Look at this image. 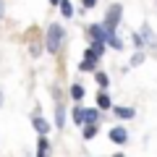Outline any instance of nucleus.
<instances>
[{
	"label": "nucleus",
	"mask_w": 157,
	"mask_h": 157,
	"mask_svg": "<svg viewBox=\"0 0 157 157\" xmlns=\"http://www.w3.org/2000/svg\"><path fill=\"white\" fill-rule=\"evenodd\" d=\"M121 18H123V6H121V3H113V6L107 8V16H105L107 32H115L118 24H121Z\"/></svg>",
	"instance_id": "f03ea898"
},
{
	"label": "nucleus",
	"mask_w": 157,
	"mask_h": 157,
	"mask_svg": "<svg viewBox=\"0 0 157 157\" xmlns=\"http://www.w3.org/2000/svg\"><path fill=\"white\" fill-rule=\"evenodd\" d=\"M50 152V141L45 139V134H39V141H37V155H47Z\"/></svg>",
	"instance_id": "9d476101"
},
{
	"label": "nucleus",
	"mask_w": 157,
	"mask_h": 157,
	"mask_svg": "<svg viewBox=\"0 0 157 157\" xmlns=\"http://www.w3.org/2000/svg\"><path fill=\"white\" fill-rule=\"evenodd\" d=\"M50 6H60V0H50Z\"/></svg>",
	"instance_id": "412c9836"
},
{
	"label": "nucleus",
	"mask_w": 157,
	"mask_h": 157,
	"mask_svg": "<svg viewBox=\"0 0 157 157\" xmlns=\"http://www.w3.org/2000/svg\"><path fill=\"white\" fill-rule=\"evenodd\" d=\"M97 6V0H84V8H94Z\"/></svg>",
	"instance_id": "6ab92c4d"
},
{
	"label": "nucleus",
	"mask_w": 157,
	"mask_h": 157,
	"mask_svg": "<svg viewBox=\"0 0 157 157\" xmlns=\"http://www.w3.org/2000/svg\"><path fill=\"white\" fill-rule=\"evenodd\" d=\"M105 42H107V45H110V47H115V50H121V47H123V42H121V39L115 37V32H107Z\"/></svg>",
	"instance_id": "f8f14e48"
},
{
	"label": "nucleus",
	"mask_w": 157,
	"mask_h": 157,
	"mask_svg": "<svg viewBox=\"0 0 157 157\" xmlns=\"http://www.w3.org/2000/svg\"><path fill=\"white\" fill-rule=\"evenodd\" d=\"M110 139L115 141V144H126V141H128V131H126L123 126H115V128H110Z\"/></svg>",
	"instance_id": "20e7f679"
},
{
	"label": "nucleus",
	"mask_w": 157,
	"mask_h": 157,
	"mask_svg": "<svg viewBox=\"0 0 157 157\" xmlns=\"http://www.w3.org/2000/svg\"><path fill=\"white\" fill-rule=\"evenodd\" d=\"M86 34H89L92 39H102V42H105V37H107V26H105V24H92Z\"/></svg>",
	"instance_id": "39448f33"
},
{
	"label": "nucleus",
	"mask_w": 157,
	"mask_h": 157,
	"mask_svg": "<svg viewBox=\"0 0 157 157\" xmlns=\"http://www.w3.org/2000/svg\"><path fill=\"white\" fill-rule=\"evenodd\" d=\"M0 105H3V92H0Z\"/></svg>",
	"instance_id": "4be33fe9"
},
{
	"label": "nucleus",
	"mask_w": 157,
	"mask_h": 157,
	"mask_svg": "<svg viewBox=\"0 0 157 157\" xmlns=\"http://www.w3.org/2000/svg\"><path fill=\"white\" fill-rule=\"evenodd\" d=\"M97 121H100V110H94V107L84 110V123H97Z\"/></svg>",
	"instance_id": "9b49d317"
},
{
	"label": "nucleus",
	"mask_w": 157,
	"mask_h": 157,
	"mask_svg": "<svg viewBox=\"0 0 157 157\" xmlns=\"http://www.w3.org/2000/svg\"><path fill=\"white\" fill-rule=\"evenodd\" d=\"M113 113H115L118 118H123V121H128V118H134V115H136L134 107H123V105H115V107H113Z\"/></svg>",
	"instance_id": "0eeeda50"
},
{
	"label": "nucleus",
	"mask_w": 157,
	"mask_h": 157,
	"mask_svg": "<svg viewBox=\"0 0 157 157\" xmlns=\"http://www.w3.org/2000/svg\"><path fill=\"white\" fill-rule=\"evenodd\" d=\"M97 136V123H84V139H94Z\"/></svg>",
	"instance_id": "4468645a"
},
{
	"label": "nucleus",
	"mask_w": 157,
	"mask_h": 157,
	"mask_svg": "<svg viewBox=\"0 0 157 157\" xmlns=\"http://www.w3.org/2000/svg\"><path fill=\"white\" fill-rule=\"evenodd\" d=\"M63 39H66V29L60 24H50L47 26V37H45V47L50 52H58L63 47Z\"/></svg>",
	"instance_id": "f257e3e1"
},
{
	"label": "nucleus",
	"mask_w": 157,
	"mask_h": 157,
	"mask_svg": "<svg viewBox=\"0 0 157 157\" xmlns=\"http://www.w3.org/2000/svg\"><path fill=\"white\" fill-rule=\"evenodd\" d=\"M94 76H97V84H100L102 89H105V86L110 84V78H107V73H94Z\"/></svg>",
	"instance_id": "f3484780"
},
{
	"label": "nucleus",
	"mask_w": 157,
	"mask_h": 157,
	"mask_svg": "<svg viewBox=\"0 0 157 157\" xmlns=\"http://www.w3.org/2000/svg\"><path fill=\"white\" fill-rule=\"evenodd\" d=\"M97 105H100V110H107V107H113V100H110V94H107L105 89L97 94Z\"/></svg>",
	"instance_id": "6e6552de"
},
{
	"label": "nucleus",
	"mask_w": 157,
	"mask_h": 157,
	"mask_svg": "<svg viewBox=\"0 0 157 157\" xmlns=\"http://www.w3.org/2000/svg\"><path fill=\"white\" fill-rule=\"evenodd\" d=\"M71 97H73V100H84V86H81V84H73L71 86Z\"/></svg>",
	"instance_id": "2eb2a0df"
},
{
	"label": "nucleus",
	"mask_w": 157,
	"mask_h": 157,
	"mask_svg": "<svg viewBox=\"0 0 157 157\" xmlns=\"http://www.w3.org/2000/svg\"><path fill=\"white\" fill-rule=\"evenodd\" d=\"M55 126H58V128H63V126H66V107H63V105L55 107Z\"/></svg>",
	"instance_id": "1a4fd4ad"
},
{
	"label": "nucleus",
	"mask_w": 157,
	"mask_h": 157,
	"mask_svg": "<svg viewBox=\"0 0 157 157\" xmlns=\"http://www.w3.org/2000/svg\"><path fill=\"white\" fill-rule=\"evenodd\" d=\"M71 121L73 123H84V107H76V110L71 113Z\"/></svg>",
	"instance_id": "dca6fc26"
},
{
	"label": "nucleus",
	"mask_w": 157,
	"mask_h": 157,
	"mask_svg": "<svg viewBox=\"0 0 157 157\" xmlns=\"http://www.w3.org/2000/svg\"><path fill=\"white\" fill-rule=\"evenodd\" d=\"M97 60H100V52L94 50V47H89V50L84 52V60L78 63V68H81V71H94V66H97Z\"/></svg>",
	"instance_id": "7ed1b4c3"
},
{
	"label": "nucleus",
	"mask_w": 157,
	"mask_h": 157,
	"mask_svg": "<svg viewBox=\"0 0 157 157\" xmlns=\"http://www.w3.org/2000/svg\"><path fill=\"white\" fill-rule=\"evenodd\" d=\"M32 126L37 128V134H47L50 131V123H47L45 118L39 115V113H34V118H32Z\"/></svg>",
	"instance_id": "423d86ee"
},
{
	"label": "nucleus",
	"mask_w": 157,
	"mask_h": 157,
	"mask_svg": "<svg viewBox=\"0 0 157 157\" xmlns=\"http://www.w3.org/2000/svg\"><path fill=\"white\" fill-rule=\"evenodd\" d=\"M60 13H63L66 18L73 16V3H71V0H60Z\"/></svg>",
	"instance_id": "ddd939ff"
},
{
	"label": "nucleus",
	"mask_w": 157,
	"mask_h": 157,
	"mask_svg": "<svg viewBox=\"0 0 157 157\" xmlns=\"http://www.w3.org/2000/svg\"><path fill=\"white\" fill-rule=\"evenodd\" d=\"M141 60H144V55H134V58H131V66H139Z\"/></svg>",
	"instance_id": "a211bd4d"
},
{
	"label": "nucleus",
	"mask_w": 157,
	"mask_h": 157,
	"mask_svg": "<svg viewBox=\"0 0 157 157\" xmlns=\"http://www.w3.org/2000/svg\"><path fill=\"white\" fill-rule=\"evenodd\" d=\"M3 11H6V8H3V0H0V18H3Z\"/></svg>",
	"instance_id": "aec40b11"
}]
</instances>
